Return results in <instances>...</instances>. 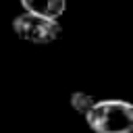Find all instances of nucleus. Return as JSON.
<instances>
[{
    "instance_id": "nucleus-3",
    "label": "nucleus",
    "mask_w": 133,
    "mask_h": 133,
    "mask_svg": "<svg viewBox=\"0 0 133 133\" xmlns=\"http://www.w3.org/2000/svg\"><path fill=\"white\" fill-rule=\"evenodd\" d=\"M21 6L27 12H33V15L58 19L66 10V0H21Z\"/></svg>"
},
{
    "instance_id": "nucleus-1",
    "label": "nucleus",
    "mask_w": 133,
    "mask_h": 133,
    "mask_svg": "<svg viewBox=\"0 0 133 133\" xmlns=\"http://www.w3.org/2000/svg\"><path fill=\"white\" fill-rule=\"evenodd\" d=\"M94 133H131L133 104L125 100H96L83 114Z\"/></svg>"
},
{
    "instance_id": "nucleus-4",
    "label": "nucleus",
    "mask_w": 133,
    "mask_h": 133,
    "mask_svg": "<svg viewBox=\"0 0 133 133\" xmlns=\"http://www.w3.org/2000/svg\"><path fill=\"white\" fill-rule=\"evenodd\" d=\"M96 96H91V94H87V91H73L71 94V98H69V102H71V106H73V110L75 112H79V114H85L94 104H96Z\"/></svg>"
},
{
    "instance_id": "nucleus-2",
    "label": "nucleus",
    "mask_w": 133,
    "mask_h": 133,
    "mask_svg": "<svg viewBox=\"0 0 133 133\" xmlns=\"http://www.w3.org/2000/svg\"><path fill=\"white\" fill-rule=\"evenodd\" d=\"M12 31L17 33L19 39H25L31 44H52L60 37L62 27H60L58 19H48V17L25 10L23 15L15 17Z\"/></svg>"
}]
</instances>
